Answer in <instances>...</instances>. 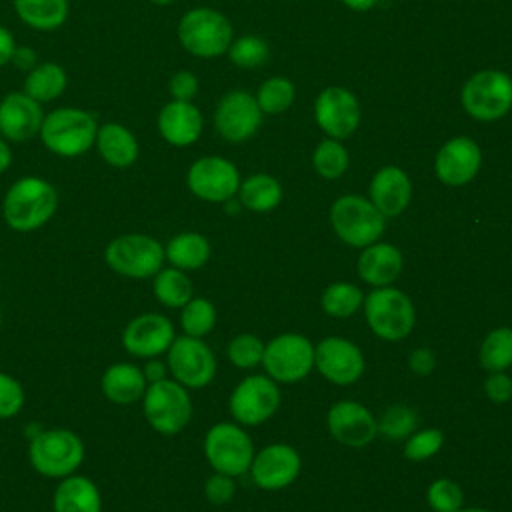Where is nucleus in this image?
<instances>
[{
  "label": "nucleus",
  "mask_w": 512,
  "mask_h": 512,
  "mask_svg": "<svg viewBox=\"0 0 512 512\" xmlns=\"http://www.w3.org/2000/svg\"><path fill=\"white\" fill-rule=\"evenodd\" d=\"M58 210V192L54 184L40 176H22L14 180L2 200V218L14 232H34L46 226Z\"/></svg>",
  "instance_id": "1"
},
{
  "label": "nucleus",
  "mask_w": 512,
  "mask_h": 512,
  "mask_svg": "<svg viewBox=\"0 0 512 512\" xmlns=\"http://www.w3.org/2000/svg\"><path fill=\"white\" fill-rule=\"evenodd\" d=\"M28 462L36 474L48 480H62L76 474L86 458L84 440L70 428H42L28 440Z\"/></svg>",
  "instance_id": "2"
},
{
  "label": "nucleus",
  "mask_w": 512,
  "mask_h": 512,
  "mask_svg": "<svg viewBox=\"0 0 512 512\" xmlns=\"http://www.w3.org/2000/svg\"><path fill=\"white\" fill-rule=\"evenodd\" d=\"M96 134L98 120L92 112L64 106L44 116L38 136L52 154L62 158H76L94 146Z\"/></svg>",
  "instance_id": "3"
},
{
  "label": "nucleus",
  "mask_w": 512,
  "mask_h": 512,
  "mask_svg": "<svg viewBox=\"0 0 512 512\" xmlns=\"http://www.w3.org/2000/svg\"><path fill=\"white\" fill-rule=\"evenodd\" d=\"M104 262L118 276L148 280L166 262L164 244L144 232H126L106 244Z\"/></svg>",
  "instance_id": "4"
},
{
  "label": "nucleus",
  "mask_w": 512,
  "mask_h": 512,
  "mask_svg": "<svg viewBox=\"0 0 512 512\" xmlns=\"http://www.w3.org/2000/svg\"><path fill=\"white\" fill-rule=\"evenodd\" d=\"M362 308L372 334L388 342L404 340L416 324L414 302L396 286H382L364 294Z\"/></svg>",
  "instance_id": "5"
},
{
  "label": "nucleus",
  "mask_w": 512,
  "mask_h": 512,
  "mask_svg": "<svg viewBox=\"0 0 512 512\" xmlns=\"http://www.w3.org/2000/svg\"><path fill=\"white\" fill-rule=\"evenodd\" d=\"M140 402L144 420L162 436L180 434L192 420L194 406L190 392L172 378L148 384Z\"/></svg>",
  "instance_id": "6"
},
{
  "label": "nucleus",
  "mask_w": 512,
  "mask_h": 512,
  "mask_svg": "<svg viewBox=\"0 0 512 512\" xmlns=\"http://www.w3.org/2000/svg\"><path fill=\"white\" fill-rule=\"evenodd\" d=\"M330 224L344 244L366 248L380 240L386 228V218L370 198L344 194L330 208Z\"/></svg>",
  "instance_id": "7"
},
{
  "label": "nucleus",
  "mask_w": 512,
  "mask_h": 512,
  "mask_svg": "<svg viewBox=\"0 0 512 512\" xmlns=\"http://www.w3.org/2000/svg\"><path fill=\"white\" fill-rule=\"evenodd\" d=\"M178 40L186 52L198 58H214L228 52L232 24L212 8H192L178 22Z\"/></svg>",
  "instance_id": "8"
},
{
  "label": "nucleus",
  "mask_w": 512,
  "mask_h": 512,
  "mask_svg": "<svg viewBox=\"0 0 512 512\" xmlns=\"http://www.w3.org/2000/svg\"><path fill=\"white\" fill-rule=\"evenodd\" d=\"M204 456L214 472L242 476L250 470L254 444L248 432L236 422H216L204 436Z\"/></svg>",
  "instance_id": "9"
},
{
  "label": "nucleus",
  "mask_w": 512,
  "mask_h": 512,
  "mask_svg": "<svg viewBox=\"0 0 512 512\" xmlns=\"http://www.w3.org/2000/svg\"><path fill=\"white\" fill-rule=\"evenodd\" d=\"M260 364L272 380L280 384H294L312 372L314 346L302 334L284 332L264 344Z\"/></svg>",
  "instance_id": "10"
},
{
  "label": "nucleus",
  "mask_w": 512,
  "mask_h": 512,
  "mask_svg": "<svg viewBox=\"0 0 512 512\" xmlns=\"http://www.w3.org/2000/svg\"><path fill=\"white\" fill-rule=\"evenodd\" d=\"M166 364L170 378L188 390L208 386L218 370L216 356L204 338L176 336L166 352Z\"/></svg>",
  "instance_id": "11"
},
{
  "label": "nucleus",
  "mask_w": 512,
  "mask_h": 512,
  "mask_svg": "<svg viewBox=\"0 0 512 512\" xmlns=\"http://www.w3.org/2000/svg\"><path fill=\"white\" fill-rule=\"evenodd\" d=\"M280 402L278 382L268 374H252L234 386L228 398V410L240 426H260L276 414Z\"/></svg>",
  "instance_id": "12"
},
{
  "label": "nucleus",
  "mask_w": 512,
  "mask_h": 512,
  "mask_svg": "<svg viewBox=\"0 0 512 512\" xmlns=\"http://www.w3.org/2000/svg\"><path fill=\"white\" fill-rule=\"evenodd\" d=\"M464 110L482 122L498 120L512 108V78L500 70H480L462 88Z\"/></svg>",
  "instance_id": "13"
},
{
  "label": "nucleus",
  "mask_w": 512,
  "mask_h": 512,
  "mask_svg": "<svg viewBox=\"0 0 512 512\" xmlns=\"http://www.w3.org/2000/svg\"><path fill=\"white\" fill-rule=\"evenodd\" d=\"M176 338V328L166 314L142 312L128 320L120 334L122 348L134 358H158L168 352Z\"/></svg>",
  "instance_id": "14"
},
{
  "label": "nucleus",
  "mask_w": 512,
  "mask_h": 512,
  "mask_svg": "<svg viewBox=\"0 0 512 512\" xmlns=\"http://www.w3.org/2000/svg\"><path fill=\"white\" fill-rule=\"evenodd\" d=\"M186 184L196 198L224 204L238 194L240 174L238 168L222 156H202L188 168Z\"/></svg>",
  "instance_id": "15"
},
{
  "label": "nucleus",
  "mask_w": 512,
  "mask_h": 512,
  "mask_svg": "<svg viewBox=\"0 0 512 512\" xmlns=\"http://www.w3.org/2000/svg\"><path fill=\"white\" fill-rule=\"evenodd\" d=\"M314 368L336 386H350L364 374L362 350L348 338L328 336L314 346Z\"/></svg>",
  "instance_id": "16"
},
{
  "label": "nucleus",
  "mask_w": 512,
  "mask_h": 512,
  "mask_svg": "<svg viewBox=\"0 0 512 512\" xmlns=\"http://www.w3.org/2000/svg\"><path fill=\"white\" fill-rule=\"evenodd\" d=\"M300 468L302 460L298 450L290 444L274 442L254 452L248 472L258 488L274 492L290 486L298 478Z\"/></svg>",
  "instance_id": "17"
},
{
  "label": "nucleus",
  "mask_w": 512,
  "mask_h": 512,
  "mask_svg": "<svg viewBox=\"0 0 512 512\" xmlns=\"http://www.w3.org/2000/svg\"><path fill=\"white\" fill-rule=\"evenodd\" d=\"M326 426L330 436L348 448H364L378 434V420L356 400H338L328 408Z\"/></svg>",
  "instance_id": "18"
},
{
  "label": "nucleus",
  "mask_w": 512,
  "mask_h": 512,
  "mask_svg": "<svg viewBox=\"0 0 512 512\" xmlns=\"http://www.w3.org/2000/svg\"><path fill=\"white\" fill-rule=\"evenodd\" d=\"M262 122V110L254 96L244 90H232L216 106L214 126L228 142L248 140Z\"/></svg>",
  "instance_id": "19"
},
{
  "label": "nucleus",
  "mask_w": 512,
  "mask_h": 512,
  "mask_svg": "<svg viewBox=\"0 0 512 512\" xmlns=\"http://www.w3.org/2000/svg\"><path fill=\"white\" fill-rule=\"evenodd\" d=\"M314 118L330 138H348L360 124V104L350 90L330 86L318 94Z\"/></svg>",
  "instance_id": "20"
},
{
  "label": "nucleus",
  "mask_w": 512,
  "mask_h": 512,
  "mask_svg": "<svg viewBox=\"0 0 512 512\" xmlns=\"http://www.w3.org/2000/svg\"><path fill=\"white\" fill-rule=\"evenodd\" d=\"M480 162L478 144L468 136H456L440 146L434 158V172L446 186H464L478 174Z\"/></svg>",
  "instance_id": "21"
},
{
  "label": "nucleus",
  "mask_w": 512,
  "mask_h": 512,
  "mask_svg": "<svg viewBox=\"0 0 512 512\" xmlns=\"http://www.w3.org/2000/svg\"><path fill=\"white\" fill-rule=\"evenodd\" d=\"M44 116L42 104L24 90L10 92L0 100V136L10 142H26L40 134Z\"/></svg>",
  "instance_id": "22"
},
{
  "label": "nucleus",
  "mask_w": 512,
  "mask_h": 512,
  "mask_svg": "<svg viewBox=\"0 0 512 512\" xmlns=\"http://www.w3.org/2000/svg\"><path fill=\"white\" fill-rule=\"evenodd\" d=\"M412 198V182L398 166L380 168L370 180V202L384 218L400 216Z\"/></svg>",
  "instance_id": "23"
},
{
  "label": "nucleus",
  "mask_w": 512,
  "mask_h": 512,
  "mask_svg": "<svg viewBox=\"0 0 512 512\" xmlns=\"http://www.w3.org/2000/svg\"><path fill=\"white\" fill-rule=\"evenodd\" d=\"M158 130L168 144L190 146L202 134V114L192 102L170 100L158 114Z\"/></svg>",
  "instance_id": "24"
},
{
  "label": "nucleus",
  "mask_w": 512,
  "mask_h": 512,
  "mask_svg": "<svg viewBox=\"0 0 512 512\" xmlns=\"http://www.w3.org/2000/svg\"><path fill=\"white\" fill-rule=\"evenodd\" d=\"M402 268H404L402 252L388 242H374L362 248L356 262V272L360 280H364L374 288L392 286L394 280L400 276Z\"/></svg>",
  "instance_id": "25"
},
{
  "label": "nucleus",
  "mask_w": 512,
  "mask_h": 512,
  "mask_svg": "<svg viewBox=\"0 0 512 512\" xmlns=\"http://www.w3.org/2000/svg\"><path fill=\"white\" fill-rule=\"evenodd\" d=\"M146 378L142 366L134 362H114L106 366L100 376L102 396L116 406H130L142 400L146 392Z\"/></svg>",
  "instance_id": "26"
},
{
  "label": "nucleus",
  "mask_w": 512,
  "mask_h": 512,
  "mask_svg": "<svg viewBox=\"0 0 512 512\" xmlns=\"http://www.w3.org/2000/svg\"><path fill=\"white\" fill-rule=\"evenodd\" d=\"M102 492L84 474H70L58 480L52 492V512H102Z\"/></svg>",
  "instance_id": "27"
},
{
  "label": "nucleus",
  "mask_w": 512,
  "mask_h": 512,
  "mask_svg": "<svg viewBox=\"0 0 512 512\" xmlns=\"http://www.w3.org/2000/svg\"><path fill=\"white\" fill-rule=\"evenodd\" d=\"M94 144L102 160L112 168H128L140 154L136 136L120 122H106L98 126Z\"/></svg>",
  "instance_id": "28"
},
{
  "label": "nucleus",
  "mask_w": 512,
  "mask_h": 512,
  "mask_svg": "<svg viewBox=\"0 0 512 512\" xmlns=\"http://www.w3.org/2000/svg\"><path fill=\"white\" fill-rule=\"evenodd\" d=\"M212 248L204 234L200 232H178L164 244V258L170 266L184 272L200 270L210 260Z\"/></svg>",
  "instance_id": "29"
},
{
  "label": "nucleus",
  "mask_w": 512,
  "mask_h": 512,
  "mask_svg": "<svg viewBox=\"0 0 512 512\" xmlns=\"http://www.w3.org/2000/svg\"><path fill=\"white\" fill-rule=\"evenodd\" d=\"M150 280H152V296L164 308L180 310L194 296V286H192V280L188 278V272L174 268L170 264L162 266Z\"/></svg>",
  "instance_id": "30"
},
{
  "label": "nucleus",
  "mask_w": 512,
  "mask_h": 512,
  "mask_svg": "<svg viewBox=\"0 0 512 512\" xmlns=\"http://www.w3.org/2000/svg\"><path fill=\"white\" fill-rule=\"evenodd\" d=\"M18 18L34 30H56L68 18V0H12Z\"/></svg>",
  "instance_id": "31"
},
{
  "label": "nucleus",
  "mask_w": 512,
  "mask_h": 512,
  "mask_svg": "<svg viewBox=\"0 0 512 512\" xmlns=\"http://www.w3.org/2000/svg\"><path fill=\"white\" fill-rule=\"evenodd\" d=\"M68 76L64 68L56 62H42L36 64L30 72H26L24 92L34 98L36 102H52L62 96L66 90Z\"/></svg>",
  "instance_id": "32"
},
{
  "label": "nucleus",
  "mask_w": 512,
  "mask_h": 512,
  "mask_svg": "<svg viewBox=\"0 0 512 512\" xmlns=\"http://www.w3.org/2000/svg\"><path fill=\"white\" fill-rule=\"evenodd\" d=\"M238 200L252 212H270L282 200V186L270 174H252L240 182Z\"/></svg>",
  "instance_id": "33"
},
{
  "label": "nucleus",
  "mask_w": 512,
  "mask_h": 512,
  "mask_svg": "<svg viewBox=\"0 0 512 512\" xmlns=\"http://www.w3.org/2000/svg\"><path fill=\"white\" fill-rule=\"evenodd\" d=\"M478 360L486 372H506L512 366V328L490 330L480 344Z\"/></svg>",
  "instance_id": "34"
},
{
  "label": "nucleus",
  "mask_w": 512,
  "mask_h": 512,
  "mask_svg": "<svg viewBox=\"0 0 512 512\" xmlns=\"http://www.w3.org/2000/svg\"><path fill=\"white\" fill-rule=\"evenodd\" d=\"M364 302V292L352 282H332L320 296L322 310L332 318L354 316Z\"/></svg>",
  "instance_id": "35"
},
{
  "label": "nucleus",
  "mask_w": 512,
  "mask_h": 512,
  "mask_svg": "<svg viewBox=\"0 0 512 512\" xmlns=\"http://www.w3.org/2000/svg\"><path fill=\"white\" fill-rule=\"evenodd\" d=\"M214 326H216V306L208 298L192 296L180 308L182 334L204 338L214 330Z\"/></svg>",
  "instance_id": "36"
},
{
  "label": "nucleus",
  "mask_w": 512,
  "mask_h": 512,
  "mask_svg": "<svg viewBox=\"0 0 512 512\" xmlns=\"http://www.w3.org/2000/svg\"><path fill=\"white\" fill-rule=\"evenodd\" d=\"M416 426L418 414L406 404H392L378 418V434L392 442L406 440L416 430Z\"/></svg>",
  "instance_id": "37"
},
{
  "label": "nucleus",
  "mask_w": 512,
  "mask_h": 512,
  "mask_svg": "<svg viewBox=\"0 0 512 512\" xmlns=\"http://www.w3.org/2000/svg\"><path fill=\"white\" fill-rule=\"evenodd\" d=\"M312 164H314V170L322 178L336 180L348 168V152L338 140L326 138L316 146V150L312 154Z\"/></svg>",
  "instance_id": "38"
},
{
  "label": "nucleus",
  "mask_w": 512,
  "mask_h": 512,
  "mask_svg": "<svg viewBox=\"0 0 512 512\" xmlns=\"http://www.w3.org/2000/svg\"><path fill=\"white\" fill-rule=\"evenodd\" d=\"M256 102L264 114H280L294 102V84L284 76L268 78L258 88Z\"/></svg>",
  "instance_id": "39"
},
{
  "label": "nucleus",
  "mask_w": 512,
  "mask_h": 512,
  "mask_svg": "<svg viewBox=\"0 0 512 512\" xmlns=\"http://www.w3.org/2000/svg\"><path fill=\"white\" fill-rule=\"evenodd\" d=\"M262 354H264V342L256 334H248V332L234 336L226 348L228 360L242 370L256 368L262 362Z\"/></svg>",
  "instance_id": "40"
},
{
  "label": "nucleus",
  "mask_w": 512,
  "mask_h": 512,
  "mask_svg": "<svg viewBox=\"0 0 512 512\" xmlns=\"http://www.w3.org/2000/svg\"><path fill=\"white\" fill-rule=\"evenodd\" d=\"M426 502L434 512H456L464 504V492L450 478H436L426 490Z\"/></svg>",
  "instance_id": "41"
},
{
  "label": "nucleus",
  "mask_w": 512,
  "mask_h": 512,
  "mask_svg": "<svg viewBox=\"0 0 512 512\" xmlns=\"http://www.w3.org/2000/svg\"><path fill=\"white\" fill-rule=\"evenodd\" d=\"M228 58L240 68H256L268 60V44L258 36H242L228 46Z\"/></svg>",
  "instance_id": "42"
},
{
  "label": "nucleus",
  "mask_w": 512,
  "mask_h": 512,
  "mask_svg": "<svg viewBox=\"0 0 512 512\" xmlns=\"http://www.w3.org/2000/svg\"><path fill=\"white\" fill-rule=\"evenodd\" d=\"M444 444V434L438 428L414 430L404 440V456L412 462H422L432 458Z\"/></svg>",
  "instance_id": "43"
},
{
  "label": "nucleus",
  "mask_w": 512,
  "mask_h": 512,
  "mask_svg": "<svg viewBox=\"0 0 512 512\" xmlns=\"http://www.w3.org/2000/svg\"><path fill=\"white\" fill-rule=\"evenodd\" d=\"M26 392L16 376L0 370V420H10L22 412Z\"/></svg>",
  "instance_id": "44"
},
{
  "label": "nucleus",
  "mask_w": 512,
  "mask_h": 512,
  "mask_svg": "<svg viewBox=\"0 0 512 512\" xmlns=\"http://www.w3.org/2000/svg\"><path fill=\"white\" fill-rule=\"evenodd\" d=\"M234 494H236L234 476H228V474H222V472H214L204 482V496L214 506L228 504L234 498Z\"/></svg>",
  "instance_id": "45"
},
{
  "label": "nucleus",
  "mask_w": 512,
  "mask_h": 512,
  "mask_svg": "<svg viewBox=\"0 0 512 512\" xmlns=\"http://www.w3.org/2000/svg\"><path fill=\"white\" fill-rule=\"evenodd\" d=\"M484 392L488 400L504 404L512 398V378L506 372H488L484 380Z\"/></svg>",
  "instance_id": "46"
},
{
  "label": "nucleus",
  "mask_w": 512,
  "mask_h": 512,
  "mask_svg": "<svg viewBox=\"0 0 512 512\" xmlns=\"http://www.w3.org/2000/svg\"><path fill=\"white\" fill-rule=\"evenodd\" d=\"M168 90H170L172 100L192 102V98H194L196 92H198V78H196L192 72H188V70H180V72H176V74L170 78Z\"/></svg>",
  "instance_id": "47"
},
{
  "label": "nucleus",
  "mask_w": 512,
  "mask_h": 512,
  "mask_svg": "<svg viewBox=\"0 0 512 512\" xmlns=\"http://www.w3.org/2000/svg\"><path fill=\"white\" fill-rule=\"evenodd\" d=\"M408 368L412 374L416 376H428L434 372L436 368V356L430 348L426 346H420V348H414L408 356Z\"/></svg>",
  "instance_id": "48"
},
{
  "label": "nucleus",
  "mask_w": 512,
  "mask_h": 512,
  "mask_svg": "<svg viewBox=\"0 0 512 512\" xmlns=\"http://www.w3.org/2000/svg\"><path fill=\"white\" fill-rule=\"evenodd\" d=\"M142 372H144V378H146L148 384L164 380V378H170L168 364H166V360H160V356L158 358H148L144 362V366H142Z\"/></svg>",
  "instance_id": "49"
},
{
  "label": "nucleus",
  "mask_w": 512,
  "mask_h": 512,
  "mask_svg": "<svg viewBox=\"0 0 512 512\" xmlns=\"http://www.w3.org/2000/svg\"><path fill=\"white\" fill-rule=\"evenodd\" d=\"M16 68L20 70H26L30 72L38 62H36V52L28 46H16L14 48V54H12V60H10Z\"/></svg>",
  "instance_id": "50"
},
{
  "label": "nucleus",
  "mask_w": 512,
  "mask_h": 512,
  "mask_svg": "<svg viewBox=\"0 0 512 512\" xmlns=\"http://www.w3.org/2000/svg\"><path fill=\"white\" fill-rule=\"evenodd\" d=\"M14 48H16V40L12 32L6 26H0V68L12 60Z\"/></svg>",
  "instance_id": "51"
},
{
  "label": "nucleus",
  "mask_w": 512,
  "mask_h": 512,
  "mask_svg": "<svg viewBox=\"0 0 512 512\" xmlns=\"http://www.w3.org/2000/svg\"><path fill=\"white\" fill-rule=\"evenodd\" d=\"M12 164V150L6 142V138L0 136V174H4Z\"/></svg>",
  "instance_id": "52"
},
{
  "label": "nucleus",
  "mask_w": 512,
  "mask_h": 512,
  "mask_svg": "<svg viewBox=\"0 0 512 512\" xmlns=\"http://www.w3.org/2000/svg\"><path fill=\"white\" fill-rule=\"evenodd\" d=\"M348 8L352 10H358V12H364V10H370L378 0H342Z\"/></svg>",
  "instance_id": "53"
},
{
  "label": "nucleus",
  "mask_w": 512,
  "mask_h": 512,
  "mask_svg": "<svg viewBox=\"0 0 512 512\" xmlns=\"http://www.w3.org/2000/svg\"><path fill=\"white\" fill-rule=\"evenodd\" d=\"M42 428H44V426H42L40 422H30V424H26V428H24V436H26V440L34 438Z\"/></svg>",
  "instance_id": "54"
},
{
  "label": "nucleus",
  "mask_w": 512,
  "mask_h": 512,
  "mask_svg": "<svg viewBox=\"0 0 512 512\" xmlns=\"http://www.w3.org/2000/svg\"><path fill=\"white\" fill-rule=\"evenodd\" d=\"M456 512H490L486 508H478V506H472V508H458Z\"/></svg>",
  "instance_id": "55"
},
{
  "label": "nucleus",
  "mask_w": 512,
  "mask_h": 512,
  "mask_svg": "<svg viewBox=\"0 0 512 512\" xmlns=\"http://www.w3.org/2000/svg\"><path fill=\"white\" fill-rule=\"evenodd\" d=\"M152 4H158V6H166V4H170V2H174V0H150Z\"/></svg>",
  "instance_id": "56"
},
{
  "label": "nucleus",
  "mask_w": 512,
  "mask_h": 512,
  "mask_svg": "<svg viewBox=\"0 0 512 512\" xmlns=\"http://www.w3.org/2000/svg\"><path fill=\"white\" fill-rule=\"evenodd\" d=\"M0 330H2V310H0Z\"/></svg>",
  "instance_id": "57"
}]
</instances>
